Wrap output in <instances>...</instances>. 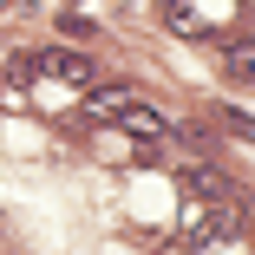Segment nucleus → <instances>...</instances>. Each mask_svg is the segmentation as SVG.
I'll use <instances>...</instances> for the list:
<instances>
[{
    "label": "nucleus",
    "instance_id": "1",
    "mask_svg": "<svg viewBox=\"0 0 255 255\" xmlns=\"http://www.w3.org/2000/svg\"><path fill=\"white\" fill-rule=\"evenodd\" d=\"M26 72H53L59 85H92L98 79V66H92V53H72V46H53V53H39V59H26Z\"/></svg>",
    "mask_w": 255,
    "mask_h": 255
},
{
    "label": "nucleus",
    "instance_id": "2",
    "mask_svg": "<svg viewBox=\"0 0 255 255\" xmlns=\"http://www.w3.org/2000/svg\"><path fill=\"white\" fill-rule=\"evenodd\" d=\"M131 85H92V98H85V118L92 125H112V118H125V105H131Z\"/></svg>",
    "mask_w": 255,
    "mask_h": 255
},
{
    "label": "nucleus",
    "instance_id": "3",
    "mask_svg": "<svg viewBox=\"0 0 255 255\" xmlns=\"http://www.w3.org/2000/svg\"><path fill=\"white\" fill-rule=\"evenodd\" d=\"M118 125H125L131 137H144V144H157V137L170 131V125H164V112H157V105H137V98L125 105V118H118Z\"/></svg>",
    "mask_w": 255,
    "mask_h": 255
},
{
    "label": "nucleus",
    "instance_id": "4",
    "mask_svg": "<svg viewBox=\"0 0 255 255\" xmlns=\"http://www.w3.org/2000/svg\"><path fill=\"white\" fill-rule=\"evenodd\" d=\"M183 190H190V196H203V203H236L229 177H216V170H203V164H190V170H183Z\"/></svg>",
    "mask_w": 255,
    "mask_h": 255
},
{
    "label": "nucleus",
    "instance_id": "5",
    "mask_svg": "<svg viewBox=\"0 0 255 255\" xmlns=\"http://www.w3.org/2000/svg\"><path fill=\"white\" fill-rule=\"evenodd\" d=\"M223 72H229L236 85H255V39H242V46H229V53H223Z\"/></svg>",
    "mask_w": 255,
    "mask_h": 255
}]
</instances>
